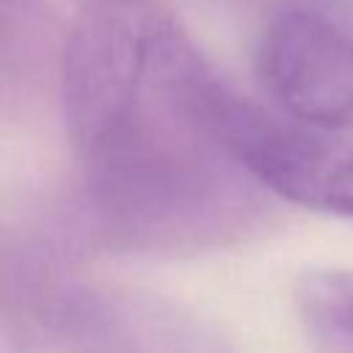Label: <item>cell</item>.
Listing matches in <instances>:
<instances>
[{
	"instance_id": "6da1fadb",
	"label": "cell",
	"mask_w": 353,
	"mask_h": 353,
	"mask_svg": "<svg viewBox=\"0 0 353 353\" xmlns=\"http://www.w3.org/2000/svg\"><path fill=\"white\" fill-rule=\"evenodd\" d=\"M232 83L154 0H85L61 52V110L91 232L182 256L251 234L268 190L229 152Z\"/></svg>"
},
{
	"instance_id": "7a4b0ae2",
	"label": "cell",
	"mask_w": 353,
	"mask_h": 353,
	"mask_svg": "<svg viewBox=\"0 0 353 353\" xmlns=\"http://www.w3.org/2000/svg\"><path fill=\"white\" fill-rule=\"evenodd\" d=\"M256 74L279 110L312 130H353V17L290 0L262 22Z\"/></svg>"
},
{
	"instance_id": "3957f363",
	"label": "cell",
	"mask_w": 353,
	"mask_h": 353,
	"mask_svg": "<svg viewBox=\"0 0 353 353\" xmlns=\"http://www.w3.org/2000/svg\"><path fill=\"white\" fill-rule=\"evenodd\" d=\"M295 309L314 353H353V270H306L295 284Z\"/></svg>"
},
{
	"instance_id": "277c9868",
	"label": "cell",
	"mask_w": 353,
	"mask_h": 353,
	"mask_svg": "<svg viewBox=\"0 0 353 353\" xmlns=\"http://www.w3.org/2000/svg\"><path fill=\"white\" fill-rule=\"evenodd\" d=\"M19 342L30 353H135L94 295L61 320L19 334Z\"/></svg>"
},
{
	"instance_id": "5b68a950",
	"label": "cell",
	"mask_w": 353,
	"mask_h": 353,
	"mask_svg": "<svg viewBox=\"0 0 353 353\" xmlns=\"http://www.w3.org/2000/svg\"><path fill=\"white\" fill-rule=\"evenodd\" d=\"M312 210L353 221V149H331Z\"/></svg>"
}]
</instances>
